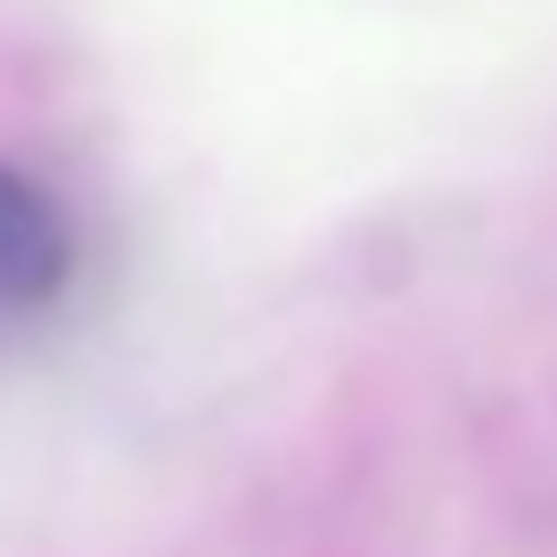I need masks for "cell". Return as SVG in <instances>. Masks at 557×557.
<instances>
[{
  "label": "cell",
  "instance_id": "1",
  "mask_svg": "<svg viewBox=\"0 0 557 557\" xmlns=\"http://www.w3.org/2000/svg\"><path fill=\"white\" fill-rule=\"evenodd\" d=\"M74 278V230L34 173L0 157V312H41Z\"/></svg>",
  "mask_w": 557,
  "mask_h": 557
}]
</instances>
